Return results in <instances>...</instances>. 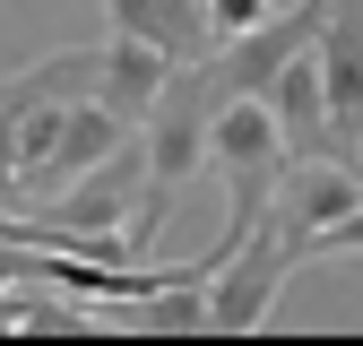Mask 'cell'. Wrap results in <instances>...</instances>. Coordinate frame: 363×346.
<instances>
[{
    "instance_id": "4",
    "label": "cell",
    "mask_w": 363,
    "mask_h": 346,
    "mask_svg": "<svg viewBox=\"0 0 363 346\" xmlns=\"http://www.w3.org/2000/svg\"><path fill=\"white\" fill-rule=\"evenodd\" d=\"M259 104L277 113V139H286V156H294V164L337 156V139H329V96H320V61H311V43H303V52L259 86ZM337 164H346V156H337Z\"/></svg>"
},
{
    "instance_id": "1",
    "label": "cell",
    "mask_w": 363,
    "mask_h": 346,
    "mask_svg": "<svg viewBox=\"0 0 363 346\" xmlns=\"http://www.w3.org/2000/svg\"><path fill=\"white\" fill-rule=\"evenodd\" d=\"M225 104V86L208 61H173L164 86H156V104L139 121V156H147V191H139V225H130V242L156 251V225H164V208L182 199V182L208 164V121Z\"/></svg>"
},
{
    "instance_id": "7",
    "label": "cell",
    "mask_w": 363,
    "mask_h": 346,
    "mask_svg": "<svg viewBox=\"0 0 363 346\" xmlns=\"http://www.w3.org/2000/svg\"><path fill=\"white\" fill-rule=\"evenodd\" d=\"M164 52H156V43H139V35H113L104 43V61H96V104L104 113H121L130 130H139L147 121V104H156V86H164Z\"/></svg>"
},
{
    "instance_id": "6",
    "label": "cell",
    "mask_w": 363,
    "mask_h": 346,
    "mask_svg": "<svg viewBox=\"0 0 363 346\" xmlns=\"http://www.w3.org/2000/svg\"><path fill=\"white\" fill-rule=\"evenodd\" d=\"M104 18H113V35L156 43L164 61H208V52H216V35H208V9H199V0H104Z\"/></svg>"
},
{
    "instance_id": "2",
    "label": "cell",
    "mask_w": 363,
    "mask_h": 346,
    "mask_svg": "<svg viewBox=\"0 0 363 346\" xmlns=\"http://www.w3.org/2000/svg\"><path fill=\"white\" fill-rule=\"evenodd\" d=\"M303 260V242L277 225V216H259V225L242 234V251H225L216 260V277H208V329H259L268 312H277V286H286V269Z\"/></svg>"
},
{
    "instance_id": "5",
    "label": "cell",
    "mask_w": 363,
    "mask_h": 346,
    "mask_svg": "<svg viewBox=\"0 0 363 346\" xmlns=\"http://www.w3.org/2000/svg\"><path fill=\"white\" fill-rule=\"evenodd\" d=\"M121 139H139V130H130L121 113H104L96 96H78V104L61 113V139H52V156H43V164H35V182L18 191V208H35V199H52L61 182H78L86 164H104V156H113Z\"/></svg>"
},
{
    "instance_id": "8",
    "label": "cell",
    "mask_w": 363,
    "mask_h": 346,
    "mask_svg": "<svg viewBox=\"0 0 363 346\" xmlns=\"http://www.w3.org/2000/svg\"><path fill=\"white\" fill-rule=\"evenodd\" d=\"M199 9H208V35H216V43H234L242 26L268 18V0H199Z\"/></svg>"
},
{
    "instance_id": "3",
    "label": "cell",
    "mask_w": 363,
    "mask_h": 346,
    "mask_svg": "<svg viewBox=\"0 0 363 346\" xmlns=\"http://www.w3.org/2000/svg\"><path fill=\"white\" fill-rule=\"evenodd\" d=\"M311 61H320V96H329V139L346 164H363V0H329L320 9Z\"/></svg>"
}]
</instances>
